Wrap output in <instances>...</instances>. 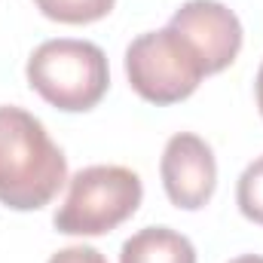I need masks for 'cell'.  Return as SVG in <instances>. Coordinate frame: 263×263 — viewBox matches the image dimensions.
Segmentation results:
<instances>
[{"label": "cell", "mask_w": 263, "mask_h": 263, "mask_svg": "<svg viewBox=\"0 0 263 263\" xmlns=\"http://www.w3.org/2000/svg\"><path fill=\"white\" fill-rule=\"evenodd\" d=\"M67 159L46 126L15 107H0V202L12 211H37L59 196Z\"/></svg>", "instance_id": "6da1fadb"}, {"label": "cell", "mask_w": 263, "mask_h": 263, "mask_svg": "<svg viewBox=\"0 0 263 263\" xmlns=\"http://www.w3.org/2000/svg\"><path fill=\"white\" fill-rule=\"evenodd\" d=\"M230 263H263L260 254H242V257H236V260H230Z\"/></svg>", "instance_id": "7c38bea8"}, {"label": "cell", "mask_w": 263, "mask_h": 263, "mask_svg": "<svg viewBox=\"0 0 263 263\" xmlns=\"http://www.w3.org/2000/svg\"><path fill=\"white\" fill-rule=\"evenodd\" d=\"M254 92H257V107H260V117H263V65L257 70V80H254Z\"/></svg>", "instance_id": "8fae6325"}, {"label": "cell", "mask_w": 263, "mask_h": 263, "mask_svg": "<svg viewBox=\"0 0 263 263\" xmlns=\"http://www.w3.org/2000/svg\"><path fill=\"white\" fill-rule=\"evenodd\" d=\"M236 202L239 211L251 220L263 227V156H257L239 178L236 184Z\"/></svg>", "instance_id": "9c48e42d"}, {"label": "cell", "mask_w": 263, "mask_h": 263, "mask_svg": "<svg viewBox=\"0 0 263 263\" xmlns=\"http://www.w3.org/2000/svg\"><path fill=\"white\" fill-rule=\"evenodd\" d=\"M159 175H162L168 202L184 211L205 208L217 187L214 153L193 132H178L168 138L162 159H159Z\"/></svg>", "instance_id": "8992f818"}, {"label": "cell", "mask_w": 263, "mask_h": 263, "mask_svg": "<svg viewBox=\"0 0 263 263\" xmlns=\"http://www.w3.org/2000/svg\"><path fill=\"white\" fill-rule=\"evenodd\" d=\"M144 199L141 178L126 165H89L70 178L52 223L65 236H104L126 223Z\"/></svg>", "instance_id": "3957f363"}, {"label": "cell", "mask_w": 263, "mask_h": 263, "mask_svg": "<svg viewBox=\"0 0 263 263\" xmlns=\"http://www.w3.org/2000/svg\"><path fill=\"white\" fill-rule=\"evenodd\" d=\"M49 263H107L104 254L98 248H89V245H70V248H62L59 254H52Z\"/></svg>", "instance_id": "30bf717a"}, {"label": "cell", "mask_w": 263, "mask_h": 263, "mask_svg": "<svg viewBox=\"0 0 263 263\" xmlns=\"http://www.w3.org/2000/svg\"><path fill=\"white\" fill-rule=\"evenodd\" d=\"M120 263H196V248L178 230L147 227L123 242Z\"/></svg>", "instance_id": "52a82bcc"}, {"label": "cell", "mask_w": 263, "mask_h": 263, "mask_svg": "<svg viewBox=\"0 0 263 263\" xmlns=\"http://www.w3.org/2000/svg\"><path fill=\"white\" fill-rule=\"evenodd\" d=\"M126 77L129 86L150 104H178L199 89L205 70L187 40L172 31H150L135 37L126 49Z\"/></svg>", "instance_id": "277c9868"}, {"label": "cell", "mask_w": 263, "mask_h": 263, "mask_svg": "<svg viewBox=\"0 0 263 263\" xmlns=\"http://www.w3.org/2000/svg\"><path fill=\"white\" fill-rule=\"evenodd\" d=\"M117 0H34V6L62 25H92L110 15Z\"/></svg>", "instance_id": "ba28073f"}, {"label": "cell", "mask_w": 263, "mask_h": 263, "mask_svg": "<svg viewBox=\"0 0 263 263\" xmlns=\"http://www.w3.org/2000/svg\"><path fill=\"white\" fill-rule=\"evenodd\" d=\"M168 28L178 31L196 52L205 77L227 70L242 49V22L217 0H187L181 9H175Z\"/></svg>", "instance_id": "5b68a950"}, {"label": "cell", "mask_w": 263, "mask_h": 263, "mask_svg": "<svg viewBox=\"0 0 263 263\" xmlns=\"http://www.w3.org/2000/svg\"><path fill=\"white\" fill-rule=\"evenodd\" d=\"M28 86L65 114L92 110L110 86V67L101 46L89 40H46L28 59Z\"/></svg>", "instance_id": "7a4b0ae2"}]
</instances>
